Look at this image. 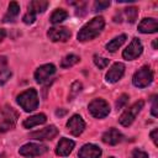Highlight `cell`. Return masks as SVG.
<instances>
[{"label":"cell","instance_id":"cell-2","mask_svg":"<svg viewBox=\"0 0 158 158\" xmlns=\"http://www.w3.org/2000/svg\"><path fill=\"white\" fill-rule=\"evenodd\" d=\"M17 104L27 112L33 111L37 109L38 106V96H37V91L35 89H27L25 91H22L19 96H17Z\"/></svg>","mask_w":158,"mask_h":158},{"label":"cell","instance_id":"cell-25","mask_svg":"<svg viewBox=\"0 0 158 158\" xmlns=\"http://www.w3.org/2000/svg\"><path fill=\"white\" fill-rule=\"evenodd\" d=\"M109 6H110V1L109 0H98V1L94 2V11L95 12L102 11Z\"/></svg>","mask_w":158,"mask_h":158},{"label":"cell","instance_id":"cell-36","mask_svg":"<svg viewBox=\"0 0 158 158\" xmlns=\"http://www.w3.org/2000/svg\"><path fill=\"white\" fill-rule=\"evenodd\" d=\"M56 114H57L58 116H62V115H64V114H65V111H59V110H58Z\"/></svg>","mask_w":158,"mask_h":158},{"label":"cell","instance_id":"cell-9","mask_svg":"<svg viewBox=\"0 0 158 158\" xmlns=\"http://www.w3.org/2000/svg\"><path fill=\"white\" fill-rule=\"evenodd\" d=\"M47 36L51 41L53 42H64L67 40H69L70 37V31L67 28V27H63V26H59V27H52L48 30L47 32Z\"/></svg>","mask_w":158,"mask_h":158},{"label":"cell","instance_id":"cell-15","mask_svg":"<svg viewBox=\"0 0 158 158\" xmlns=\"http://www.w3.org/2000/svg\"><path fill=\"white\" fill-rule=\"evenodd\" d=\"M158 30V22L153 17L143 19L138 25V31L142 33H154Z\"/></svg>","mask_w":158,"mask_h":158},{"label":"cell","instance_id":"cell-22","mask_svg":"<svg viewBox=\"0 0 158 158\" xmlns=\"http://www.w3.org/2000/svg\"><path fill=\"white\" fill-rule=\"evenodd\" d=\"M67 17H68V12H67L65 10H63V9H57V10H54L53 14L51 15V22L56 25V23H59V22L64 21Z\"/></svg>","mask_w":158,"mask_h":158},{"label":"cell","instance_id":"cell-31","mask_svg":"<svg viewBox=\"0 0 158 158\" xmlns=\"http://www.w3.org/2000/svg\"><path fill=\"white\" fill-rule=\"evenodd\" d=\"M152 115H153L154 117L158 115V112H157V96H154V98H153V105H152Z\"/></svg>","mask_w":158,"mask_h":158},{"label":"cell","instance_id":"cell-28","mask_svg":"<svg viewBox=\"0 0 158 158\" xmlns=\"http://www.w3.org/2000/svg\"><path fill=\"white\" fill-rule=\"evenodd\" d=\"M22 20H23V22H25V23H27V25L33 23V22H35V20H36V14L28 10V11H27V12L23 15Z\"/></svg>","mask_w":158,"mask_h":158},{"label":"cell","instance_id":"cell-10","mask_svg":"<svg viewBox=\"0 0 158 158\" xmlns=\"http://www.w3.org/2000/svg\"><path fill=\"white\" fill-rule=\"evenodd\" d=\"M56 73V67L53 64H43L38 67L35 72V79L37 83H44L47 81L53 74Z\"/></svg>","mask_w":158,"mask_h":158},{"label":"cell","instance_id":"cell-20","mask_svg":"<svg viewBox=\"0 0 158 158\" xmlns=\"http://www.w3.org/2000/svg\"><path fill=\"white\" fill-rule=\"evenodd\" d=\"M47 6H48V1H46V0H33V1L30 2L28 10L37 15L40 12H44Z\"/></svg>","mask_w":158,"mask_h":158},{"label":"cell","instance_id":"cell-11","mask_svg":"<svg viewBox=\"0 0 158 158\" xmlns=\"http://www.w3.org/2000/svg\"><path fill=\"white\" fill-rule=\"evenodd\" d=\"M58 135V128L53 125L47 126L40 131H35L30 133V137L33 139H38V141H43V139H52Z\"/></svg>","mask_w":158,"mask_h":158},{"label":"cell","instance_id":"cell-12","mask_svg":"<svg viewBox=\"0 0 158 158\" xmlns=\"http://www.w3.org/2000/svg\"><path fill=\"white\" fill-rule=\"evenodd\" d=\"M67 127L73 136H79L85 128V122L79 115H73L67 122Z\"/></svg>","mask_w":158,"mask_h":158},{"label":"cell","instance_id":"cell-26","mask_svg":"<svg viewBox=\"0 0 158 158\" xmlns=\"http://www.w3.org/2000/svg\"><path fill=\"white\" fill-rule=\"evenodd\" d=\"M94 63L96 64V67H99L100 69H104L109 65L110 60L107 58H102V57H99V56H94Z\"/></svg>","mask_w":158,"mask_h":158},{"label":"cell","instance_id":"cell-23","mask_svg":"<svg viewBox=\"0 0 158 158\" xmlns=\"http://www.w3.org/2000/svg\"><path fill=\"white\" fill-rule=\"evenodd\" d=\"M79 57L78 56H75V54H68V56H65L63 59H62V63H60V65L63 67V68H69V67H73L74 64H77L78 62H79Z\"/></svg>","mask_w":158,"mask_h":158},{"label":"cell","instance_id":"cell-24","mask_svg":"<svg viewBox=\"0 0 158 158\" xmlns=\"http://www.w3.org/2000/svg\"><path fill=\"white\" fill-rule=\"evenodd\" d=\"M125 16H126V20L128 22H135L136 19H137V15H138V9L135 7V6H130V7H126L125 11H123Z\"/></svg>","mask_w":158,"mask_h":158},{"label":"cell","instance_id":"cell-14","mask_svg":"<svg viewBox=\"0 0 158 158\" xmlns=\"http://www.w3.org/2000/svg\"><path fill=\"white\" fill-rule=\"evenodd\" d=\"M79 158H99L101 156V149L91 143L84 144L79 151Z\"/></svg>","mask_w":158,"mask_h":158},{"label":"cell","instance_id":"cell-19","mask_svg":"<svg viewBox=\"0 0 158 158\" xmlns=\"http://www.w3.org/2000/svg\"><path fill=\"white\" fill-rule=\"evenodd\" d=\"M19 12H20V5H19L16 1L10 2V5H9V10H7L6 15L4 16V22L14 21V20L16 19V16L19 15Z\"/></svg>","mask_w":158,"mask_h":158},{"label":"cell","instance_id":"cell-17","mask_svg":"<svg viewBox=\"0 0 158 158\" xmlns=\"http://www.w3.org/2000/svg\"><path fill=\"white\" fill-rule=\"evenodd\" d=\"M122 141V135L116 130V128H109L104 135H102V142L110 146H115L118 142Z\"/></svg>","mask_w":158,"mask_h":158},{"label":"cell","instance_id":"cell-32","mask_svg":"<svg viewBox=\"0 0 158 158\" xmlns=\"http://www.w3.org/2000/svg\"><path fill=\"white\" fill-rule=\"evenodd\" d=\"M6 65H7V58L4 57V56H1V57H0V70H1V69H5Z\"/></svg>","mask_w":158,"mask_h":158},{"label":"cell","instance_id":"cell-1","mask_svg":"<svg viewBox=\"0 0 158 158\" xmlns=\"http://www.w3.org/2000/svg\"><path fill=\"white\" fill-rule=\"evenodd\" d=\"M105 26V20L101 16H96L93 20H90L85 26L81 27V30L78 32V40L84 42L95 38L96 36L100 35Z\"/></svg>","mask_w":158,"mask_h":158},{"label":"cell","instance_id":"cell-3","mask_svg":"<svg viewBox=\"0 0 158 158\" xmlns=\"http://www.w3.org/2000/svg\"><path fill=\"white\" fill-rule=\"evenodd\" d=\"M17 121V112L11 106H4L0 110V133L14 128Z\"/></svg>","mask_w":158,"mask_h":158},{"label":"cell","instance_id":"cell-16","mask_svg":"<svg viewBox=\"0 0 158 158\" xmlns=\"http://www.w3.org/2000/svg\"><path fill=\"white\" fill-rule=\"evenodd\" d=\"M74 146H75L74 141H72V139H69V138H62V139L58 142V144H57L56 153H57L58 156L65 157V156H68V154L73 151Z\"/></svg>","mask_w":158,"mask_h":158},{"label":"cell","instance_id":"cell-21","mask_svg":"<svg viewBox=\"0 0 158 158\" xmlns=\"http://www.w3.org/2000/svg\"><path fill=\"white\" fill-rule=\"evenodd\" d=\"M125 41H126V35H120V36L115 37L114 40H111V41L106 44V49H107L109 52H115L116 49H118V48L123 44Z\"/></svg>","mask_w":158,"mask_h":158},{"label":"cell","instance_id":"cell-38","mask_svg":"<svg viewBox=\"0 0 158 158\" xmlns=\"http://www.w3.org/2000/svg\"><path fill=\"white\" fill-rule=\"evenodd\" d=\"M110 158H112V157H110Z\"/></svg>","mask_w":158,"mask_h":158},{"label":"cell","instance_id":"cell-6","mask_svg":"<svg viewBox=\"0 0 158 158\" xmlns=\"http://www.w3.org/2000/svg\"><path fill=\"white\" fill-rule=\"evenodd\" d=\"M143 101L142 100H139V101H136L131 107H128L126 111H123V114L120 116V118H118V121H120V123L122 125V126H130L133 121H135V118H136V116H137V114L142 110V107H143Z\"/></svg>","mask_w":158,"mask_h":158},{"label":"cell","instance_id":"cell-8","mask_svg":"<svg viewBox=\"0 0 158 158\" xmlns=\"http://www.w3.org/2000/svg\"><path fill=\"white\" fill-rule=\"evenodd\" d=\"M143 51V46L141 43V41L138 38H133L131 41V43L128 44V47L126 49H123L122 52V57L127 60H132V59H136Z\"/></svg>","mask_w":158,"mask_h":158},{"label":"cell","instance_id":"cell-18","mask_svg":"<svg viewBox=\"0 0 158 158\" xmlns=\"http://www.w3.org/2000/svg\"><path fill=\"white\" fill-rule=\"evenodd\" d=\"M46 121H47V117L44 114H37V115H33V116H30L28 118H26L22 125L25 128H32L35 126L44 123Z\"/></svg>","mask_w":158,"mask_h":158},{"label":"cell","instance_id":"cell-4","mask_svg":"<svg viewBox=\"0 0 158 158\" xmlns=\"http://www.w3.org/2000/svg\"><path fill=\"white\" fill-rule=\"evenodd\" d=\"M153 80V72L149 67H142L133 74V85L137 88H146L148 86Z\"/></svg>","mask_w":158,"mask_h":158},{"label":"cell","instance_id":"cell-30","mask_svg":"<svg viewBox=\"0 0 158 158\" xmlns=\"http://www.w3.org/2000/svg\"><path fill=\"white\" fill-rule=\"evenodd\" d=\"M130 158H148V154L141 149H133L132 153H131V157Z\"/></svg>","mask_w":158,"mask_h":158},{"label":"cell","instance_id":"cell-33","mask_svg":"<svg viewBox=\"0 0 158 158\" xmlns=\"http://www.w3.org/2000/svg\"><path fill=\"white\" fill-rule=\"evenodd\" d=\"M80 88H81V84H80L79 81H75V83L72 85V93H73V94H75L77 91H79V90H80Z\"/></svg>","mask_w":158,"mask_h":158},{"label":"cell","instance_id":"cell-27","mask_svg":"<svg viewBox=\"0 0 158 158\" xmlns=\"http://www.w3.org/2000/svg\"><path fill=\"white\" fill-rule=\"evenodd\" d=\"M10 77H11V70L10 69H7V68L1 69L0 70V85L5 84L10 79Z\"/></svg>","mask_w":158,"mask_h":158},{"label":"cell","instance_id":"cell-34","mask_svg":"<svg viewBox=\"0 0 158 158\" xmlns=\"http://www.w3.org/2000/svg\"><path fill=\"white\" fill-rule=\"evenodd\" d=\"M157 135H158V128H154V130L151 132V138H152V141L154 142V144L158 143V142H157Z\"/></svg>","mask_w":158,"mask_h":158},{"label":"cell","instance_id":"cell-29","mask_svg":"<svg viewBox=\"0 0 158 158\" xmlns=\"http://www.w3.org/2000/svg\"><path fill=\"white\" fill-rule=\"evenodd\" d=\"M127 101H128V95L122 94V95L117 99V101H116V107H117V109H122V107L126 105Z\"/></svg>","mask_w":158,"mask_h":158},{"label":"cell","instance_id":"cell-35","mask_svg":"<svg viewBox=\"0 0 158 158\" xmlns=\"http://www.w3.org/2000/svg\"><path fill=\"white\" fill-rule=\"evenodd\" d=\"M5 36H6V32H5V30H2V28H0V42L5 38Z\"/></svg>","mask_w":158,"mask_h":158},{"label":"cell","instance_id":"cell-7","mask_svg":"<svg viewBox=\"0 0 158 158\" xmlns=\"http://www.w3.org/2000/svg\"><path fill=\"white\" fill-rule=\"evenodd\" d=\"M44 152H47V147L44 144H37V143H27V144H23L19 149V153L27 158L41 156Z\"/></svg>","mask_w":158,"mask_h":158},{"label":"cell","instance_id":"cell-13","mask_svg":"<svg viewBox=\"0 0 158 158\" xmlns=\"http://www.w3.org/2000/svg\"><path fill=\"white\" fill-rule=\"evenodd\" d=\"M125 73V65L122 63H115L106 73V81L107 83H116L118 81Z\"/></svg>","mask_w":158,"mask_h":158},{"label":"cell","instance_id":"cell-37","mask_svg":"<svg viewBox=\"0 0 158 158\" xmlns=\"http://www.w3.org/2000/svg\"><path fill=\"white\" fill-rule=\"evenodd\" d=\"M153 48H154V49H157V40H154V41H153Z\"/></svg>","mask_w":158,"mask_h":158},{"label":"cell","instance_id":"cell-5","mask_svg":"<svg viewBox=\"0 0 158 158\" xmlns=\"http://www.w3.org/2000/svg\"><path fill=\"white\" fill-rule=\"evenodd\" d=\"M89 112L96 118H104L110 114V106L104 99H94L89 106Z\"/></svg>","mask_w":158,"mask_h":158}]
</instances>
